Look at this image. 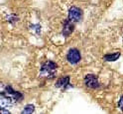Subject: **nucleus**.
<instances>
[{
  "mask_svg": "<svg viewBox=\"0 0 123 114\" xmlns=\"http://www.w3.org/2000/svg\"><path fill=\"white\" fill-rule=\"evenodd\" d=\"M13 104V101H11L10 99L6 97H0V108H7V107H10V106Z\"/></svg>",
  "mask_w": 123,
  "mask_h": 114,
  "instance_id": "obj_8",
  "label": "nucleus"
},
{
  "mask_svg": "<svg viewBox=\"0 0 123 114\" xmlns=\"http://www.w3.org/2000/svg\"><path fill=\"white\" fill-rule=\"evenodd\" d=\"M0 114H11V113L4 108H0Z\"/></svg>",
  "mask_w": 123,
  "mask_h": 114,
  "instance_id": "obj_12",
  "label": "nucleus"
},
{
  "mask_svg": "<svg viewBox=\"0 0 123 114\" xmlns=\"http://www.w3.org/2000/svg\"><path fill=\"white\" fill-rule=\"evenodd\" d=\"M82 17V12L80 8L75 6H73L68 10V20L72 21L73 23H75V22H79Z\"/></svg>",
  "mask_w": 123,
  "mask_h": 114,
  "instance_id": "obj_3",
  "label": "nucleus"
},
{
  "mask_svg": "<svg viewBox=\"0 0 123 114\" xmlns=\"http://www.w3.org/2000/svg\"><path fill=\"white\" fill-rule=\"evenodd\" d=\"M118 106H119V108L120 110L123 112V96L119 99V102H118Z\"/></svg>",
  "mask_w": 123,
  "mask_h": 114,
  "instance_id": "obj_11",
  "label": "nucleus"
},
{
  "mask_svg": "<svg viewBox=\"0 0 123 114\" xmlns=\"http://www.w3.org/2000/svg\"><path fill=\"white\" fill-rule=\"evenodd\" d=\"M68 85H70V77H68V76L60 78L57 81V83H56V87H58V88H64V89H66Z\"/></svg>",
  "mask_w": 123,
  "mask_h": 114,
  "instance_id": "obj_7",
  "label": "nucleus"
},
{
  "mask_svg": "<svg viewBox=\"0 0 123 114\" xmlns=\"http://www.w3.org/2000/svg\"><path fill=\"white\" fill-rule=\"evenodd\" d=\"M35 110V106L32 104H28L25 106V108L23 109V111L21 112V114H32Z\"/></svg>",
  "mask_w": 123,
  "mask_h": 114,
  "instance_id": "obj_10",
  "label": "nucleus"
},
{
  "mask_svg": "<svg viewBox=\"0 0 123 114\" xmlns=\"http://www.w3.org/2000/svg\"><path fill=\"white\" fill-rule=\"evenodd\" d=\"M80 53L78 49H75V48H73L71 49L70 51L68 52V54H67V59H68V61L70 62L71 64H76V63H79L80 61Z\"/></svg>",
  "mask_w": 123,
  "mask_h": 114,
  "instance_id": "obj_4",
  "label": "nucleus"
},
{
  "mask_svg": "<svg viewBox=\"0 0 123 114\" xmlns=\"http://www.w3.org/2000/svg\"><path fill=\"white\" fill-rule=\"evenodd\" d=\"M74 29V23H73L72 21H70L68 19H67L64 22V26H63V35L68 37L72 34V32Z\"/></svg>",
  "mask_w": 123,
  "mask_h": 114,
  "instance_id": "obj_6",
  "label": "nucleus"
},
{
  "mask_svg": "<svg viewBox=\"0 0 123 114\" xmlns=\"http://www.w3.org/2000/svg\"><path fill=\"white\" fill-rule=\"evenodd\" d=\"M0 95L8 98V99H10L13 102L21 100L22 97H23V95L20 92L15 91L10 85H7V84H5V83H3L1 81H0Z\"/></svg>",
  "mask_w": 123,
  "mask_h": 114,
  "instance_id": "obj_1",
  "label": "nucleus"
},
{
  "mask_svg": "<svg viewBox=\"0 0 123 114\" xmlns=\"http://www.w3.org/2000/svg\"><path fill=\"white\" fill-rule=\"evenodd\" d=\"M84 84L86 87L91 89H97L99 87V81L95 75L88 74L84 77Z\"/></svg>",
  "mask_w": 123,
  "mask_h": 114,
  "instance_id": "obj_5",
  "label": "nucleus"
},
{
  "mask_svg": "<svg viewBox=\"0 0 123 114\" xmlns=\"http://www.w3.org/2000/svg\"><path fill=\"white\" fill-rule=\"evenodd\" d=\"M57 73V64L53 61H46L40 69V75L46 78H53L55 77Z\"/></svg>",
  "mask_w": 123,
  "mask_h": 114,
  "instance_id": "obj_2",
  "label": "nucleus"
},
{
  "mask_svg": "<svg viewBox=\"0 0 123 114\" xmlns=\"http://www.w3.org/2000/svg\"><path fill=\"white\" fill-rule=\"evenodd\" d=\"M120 56V52H116L114 53V54H106L104 55V59L106 61H115V60H117Z\"/></svg>",
  "mask_w": 123,
  "mask_h": 114,
  "instance_id": "obj_9",
  "label": "nucleus"
}]
</instances>
